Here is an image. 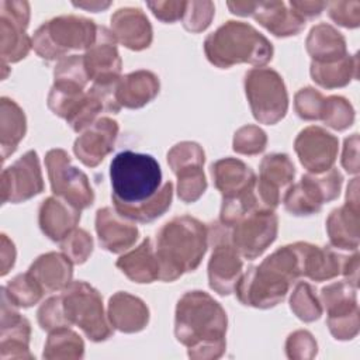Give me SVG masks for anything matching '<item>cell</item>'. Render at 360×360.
Returning a JSON list of instances; mask_svg holds the SVG:
<instances>
[{
  "instance_id": "1",
  "label": "cell",
  "mask_w": 360,
  "mask_h": 360,
  "mask_svg": "<svg viewBox=\"0 0 360 360\" xmlns=\"http://www.w3.org/2000/svg\"><path fill=\"white\" fill-rule=\"evenodd\" d=\"M114 208L131 221L150 222L163 215L173 197V184L162 187V170L158 160L146 153L122 150L110 165Z\"/></svg>"
},
{
  "instance_id": "2",
  "label": "cell",
  "mask_w": 360,
  "mask_h": 360,
  "mask_svg": "<svg viewBox=\"0 0 360 360\" xmlns=\"http://www.w3.org/2000/svg\"><path fill=\"white\" fill-rule=\"evenodd\" d=\"M226 314L204 291H188L177 302L174 333L190 357H219L225 349Z\"/></svg>"
},
{
  "instance_id": "3",
  "label": "cell",
  "mask_w": 360,
  "mask_h": 360,
  "mask_svg": "<svg viewBox=\"0 0 360 360\" xmlns=\"http://www.w3.org/2000/svg\"><path fill=\"white\" fill-rule=\"evenodd\" d=\"M302 276L300 242L277 249L239 277L235 292L245 305L270 308L281 302L291 283Z\"/></svg>"
},
{
  "instance_id": "4",
  "label": "cell",
  "mask_w": 360,
  "mask_h": 360,
  "mask_svg": "<svg viewBox=\"0 0 360 360\" xmlns=\"http://www.w3.org/2000/svg\"><path fill=\"white\" fill-rule=\"evenodd\" d=\"M208 245V229L198 219L181 215L166 222L156 235L159 280L173 281L200 264Z\"/></svg>"
},
{
  "instance_id": "5",
  "label": "cell",
  "mask_w": 360,
  "mask_h": 360,
  "mask_svg": "<svg viewBox=\"0 0 360 360\" xmlns=\"http://www.w3.org/2000/svg\"><path fill=\"white\" fill-rule=\"evenodd\" d=\"M208 60L222 69L236 63L266 65L273 56L271 42L256 28L240 21H226L204 41Z\"/></svg>"
},
{
  "instance_id": "6",
  "label": "cell",
  "mask_w": 360,
  "mask_h": 360,
  "mask_svg": "<svg viewBox=\"0 0 360 360\" xmlns=\"http://www.w3.org/2000/svg\"><path fill=\"white\" fill-rule=\"evenodd\" d=\"M97 28L93 20L84 17H55L35 31L32 48L44 59H62L69 51H87L96 41Z\"/></svg>"
},
{
  "instance_id": "7",
  "label": "cell",
  "mask_w": 360,
  "mask_h": 360,
  "mask_svg": "<svg viewBox=\"0 0 360 360\" xmlns=\"http://www.w3.org/2000/svg\"><path fill=\"white\" fill-rule=\"evenodd\" d=\"M60 300L69 326L77 325L94 342H101L111 336L112 330L104 316L101 295L90 284L70 281L62 290Z\"/></svg>"
},
{
  "instance_id": "8",
  "label": "cell",
  "mask_w": 360,
  "mask_h": 360,
  "mask_svg": "<svg viewBox=\"0 0 360 360\" xmlns=\"http://www.w3.org/2000/svg\"><path fill=\"white\" fill-rule=\"evenodd\" d=\"M245 91L253 117L263 124H276L287 112L288 96L281 76L269 68H256L245 76Z\"/></svg>"
},
{
  "instance_id": "9",
  "label": "cell",
  "mask_w": 360,
  "mask_h": 360,
  "mask_svg": "<svg viewBox=\"0 0 360 360\" xmlns=\"http://www.w3.org/2000/svg\"><path fill=\"white\" fill-rule=\"evenodd\" d=\"M45 166L52 191L77 210L87 208L94 201V193L87 176L72 165L63 149H51L45 156Z\"/></svg>"
},
{
  "instance_id": "10",
  "label": "cell",
  "mask_w": 360,
  "mask_h": 360,
  "mask_svg": "<svg viewBox=\"0 0 360 360\" xmlns=\"http://www.w3.org/2000/svg\"><path fill=\"white\" fill-rule=\"evenodd\" d=\"M342 174L330 169L319 174H305L284 194V207L292 215H311L321 210L323 202L339 195Z\"/></svg>"
},
{
  "instance_id": "11",
  "label": "cell",
  "mask_w": 360,
  "mask_h": 360,
  "mask_svg": "<svg viewBox=\"0 0 360 360\" xmlns=\"http://www.w3.org/2000/svg\"><path fill=\"white\" fill-rule=\"evenodd\" d=\"M277 222L271 210H252L229 226L231 242L240 256L249 260L256 259L274 242Z\"/></svg>"
},
{
  "instance_id": "12",
  "label": "cell",
  "mask_w": 360,
  "mask_h": 360,
  "mask_svg": "<svg viewBox=\"0 0 360 360\" xmlns=\"http://www.w3.org/2000/svg\"><path fill=\"white\" fill-rule=\"evenodd\" d=\"M208 238H211L214 245L208 263L210 287L221 295H228L235 290V285L242 276L240 255L231 242L228 226H211Z\"/></svg>"
},
{
  "instance_id": "13",
  "label": "cell",
  "mask_w": 360,
  "mask_h": 360,
  "mask_svg": "<svg viewBox=\"0 0 360 360\" xmlns=\"http://www.w3.org/2000/svg\"><path fill=\"white\" fill-rule=\"evenodd\" d=\"M322 304L328 311V325L336 339H352L359 330L356 287L347 280L322 288Z\"/></svg>"
},
{
  "instance_id": "14",
  "label": "cell",
  "mask_w": 360,
  "mask_h": 360,
  "mask_svg": "<svg viewBox=\"0 0 360 360\" xmlns=\"http://www.w3.org/2000/svg\"><path fill=\"white\" fill-rule=\"evenodd\" d=\"M30 21V4L27 1H0L1 60L14 63L25 58L32 41L25 30Z\"/></svg>"
},
{
  "instance_id": "15",
  "label": "cell",
  "mask_w": 360,
  "mask_h": 360,
  "mask_svg": "<svg viewBox=\"0 0 360 360\" xmlns=\"http://www.w3.org/2000/svg\"><path fill=\"white\" fill-rule=\"evenodd\" d=\"M44 190L39 159L35 150H28L1 173L3 202H21Z\"/></svg>"
},
{
  "instance_id": "16",
  "label": "cell",
  "mask_w": 360,
  "mask_h": 360,
  "mask_svg": "<svg viewBox=\"0 0 360 360\" xmlns=\"http://www.w3.org/2000/svg\"><path fill=\"white\" fill-rule=\"evenodd\" d=\"M211 174L224 201H245L259 205L255 191L256 176L242 160L233 158L217 160L211 166Z\"/></svg>"
},
{
  "instance_id": "17",
  "label": "cell",
  "mask_w": 360,
  "mask_h": 360,
  "mask_svg": "<svg viewBox=\"0 0 360 360\" xmlns=\"http://www.w3.org/2000/svg\"><path fill=\"white\" fill-rule=\"evenodd\" d=\"M83 58L89 79L94 84H115L121 79V59L117 51V39L105 27L98 25L96 41Z\"/></svg>"
},
{
  "instance_id": "18",
  "label": "cell",
  "mask_w": 360,
  "mask_h": 360,
  "mask_svg": "<svg viewBox=\"0 0 360 360\" xmlns=\"http://www.w3.org/2000/svg\"><path fill=\"white\" fill-rule=\"evenodd\" d=\"M294 146L301 165L315 174L330 170L338 155V138L321 127L302 129Z\"/></svg>"
},
{
  "instance_id": "19",
  "label": "cell",
  "mask_w": 360,
  "mask_h": 360,
  "mask_svg": "<svg viewBox=\"0 0 360 360\" xmlns=\"http://www.w3.org/2000/svg\"><path fill=\"white\" fill-rule=\"evenodd\" d=\"M294 174V165L287 155L271 153L264 156L255 187L260 208L273 211L280 202V191L292 181Z\"/></svg>"
},
{
  "instance_id": "20",
  "label": "cell",
  "mask_w": 360,
  "mask_h": 360,
  "mask_svg": "<svg viewBox=\"0 0 360 360\" xmlns=\"http://www.w3.org/2000/svg\"><path fill=\"white\" fill-rule=\"evenodd\" d=\"M359 179L347 187L346 204L333 210L326 221V229L333 246L356 250L359 245Z\"/></svg>"
},
{
  "instance_id": "21",
  "label": "cell",
  "mask_w": 360,
  "mask_h": 360,
  "mask_svg": "<svg viewBox=\"0 0 360 360\" xmlns=\"http://www.w3.org/2000/svg\"><path fill=\"white\" fill-rule=\"evenodd\" d=\"M118 135V124L108 118H97L75 142L76 156L90 167L97 166L112 149Z\"/></svg>"
},
{
  "instance_id": "22",
  "label": "cell",
  "mask_w": 360,
  "mask_h": 360,
  "mask_svg": "<svg viewBox=\"0 0 360 360\" xmlns=\"http://www.w3.org/2000/svg\"><path fill=\"white\" fill-rule=\"evenodd\" d=\"M96 231L101 248L112 253L129 249L138 239V228L129 218L121 215L115 208L104 207L97 211Z\"/></svg>"
},
{
  "instance_id": "23",
  "label": "cell",
  "mask_w": 360,
  "mask_h": 360,
  "mask_svg": "<svg viewBox=\"0 0 360 360\" xmlns=\"http://www.w3.org/2000/svg\"><path fill=\"white\" fill-rule=\"evenodd\" d=\"M111 32L117 42L132 51H142L152 42V25L141 8L124 7L111 15Z\"/></svg>"
},
{
  "instance_id": "24",
  "label": "cell",
  "mask_w": 360,
  "mask_h": 360,
  "mask_svg": "<svg viewBox=\"0 0 360 360\" xmlns=\"http://www.w3.org/2000/svg\"><path fill=\"white\" fill-rule=\"evenodd\" d=\"M1 302V359L31 357L28 353L30 322L15 311V305L4 292Z\"/></svg>"
},
{
  "instance_id": "25",
  "label": "cell",
  "mask_w": 360,
  "mask_h": 360,
  "mask_svg": "<svg viewBox=\"0 0 360 360\" xmlns=\"http://www.w3.org/2000/svg\"><path fill=\"white\" fill-rule=\"evenodd\" d=\"M80 221V210L59 197H48L39 207V226L52 240H63Z\"/></svg>"
},
{
  "instance_id": "26",
  "label": "cell",
  "mask_w": 360,
  "mask_h": 360,
  "mask_svg": "<svg viewBox=\"0 0 360 360\" xmlns=\"http://www.w3.org/2000/svg\"><path fill=\"white\" fill-rule=\"evenodd\" d=\"M108 318L111 328L132 333L142 330L149 321L148 307L142 300L128 292H115L108 302Z\"/></svg>"
},
{
  "instance_id": "27",
  "label": "cell",
  "mask_w": 360,
  "mask_h": 360,
  "mask_svg": "<svg viewBox=\"0 0 360 360\" xmlns=\"http://www.w3.org/2000/svg\"><path fill=\"white\" fill-rule=\"evenodd\" d=\"M250 15L276 37L297 35L305 27V20L288 10L283 1L255 3Z\"/></svg>"
},
{
  "instance_id": "28",
  "label": "cell",
  "mask_w": 360,
  "mask_h": 360,
  "mask_svg": "<svg viewBox=\"0 0 360 360\" xmlns=\"http://www.w3.org/2000/svg\"><path fill=\"white\" fill-rule=\"evenodd\" d=\"M28 273L44 292L59 291L72 280V260L66 255L51 252L39 256L30 266Z\"/></svg>"
},
{
  "instance_id": "29",
  "label": "cell",
  "mask_w": 360,
  "mask_h": 360,
  "mask_svg": "<svg viewBox=\"0 0 360 360\" xmlns=\"http://www.w3.org/2000/svg\"><path fill=\"white\" fill-rule=\"evenodd\" d=\"M158 93L159 79L149 70H138L121 77L115 89L118 104L127 108L143 107Z\"/></svg>"
},
{
  "instance_id": "30",
  "label": "cell",
  "mask_w": 360,
  "mask_h": 360,
  "mask_svg": "<svg viewBox=\"0 0 360 360\" xmlns=\"http://www.w3.org/2000/svg\"><path fill=\"white\" fill-rule=\"evenodd\" d=\"M307 51L314 63H332L347 56L345 37L325 22L315 25L309 31Z\"/></svg>"
},
{
  "instance_id": "31",
  "label": "cell",
  "mask_w": 360,
  "mask_h": 360,
  "mask_svg": "<svg viewBox=\"0 0 360 360\" xmlns=\"http://www.w3.org/2000/svg\"><path fill=\"white\" fill-rule=\"evenodd\" d=\"M117 267L135 283H152L159 278V262L152 240L146 238L136 249L121 256Z\"/></svg>"
},
{
  "instance_id": "32",
  "label": "cell",
  "mask_w": 360,
  "mask_h": 360,
  "mask_svg": "<svg viewBox=\"0 0 360 360\" xmlns=\"http://www.w3.org/2000/svg\"><path fill=\"white\" fill-rule=\"evenodd\" d=\"M0 131H1V159L3 162L8 155L14 153L20 141L25 135V115L20 105L7 97L1 98Z\"/></svg>"
},
{
  "instance_id": "33",
  "label": "cell",
  "mask_w": 360,
  "mask_h": 360,
  "mask_svg": "<svg viewBox=\"0 0 360 360\" xmlns=\"http://www.w3.org/2000/svg\"><path fill=\"white\" fill-rule=\"evenodd\" d=\"M357 55H347L332 63H311L312 79L325 89L346 86L357 77Z\"/></svg>"
},
{
  "instance_id": "34",
  "label": "cell",
  "mask_w": 360,
  "mask_h": 360,
  "mask_svg": "<svg viewBox=\"0 0 360 360\" xmlns=\"http://www.w3.org/2000/svg\"><path fill=\"white\" fill-rule=\"evenodd\" d=\"M83 349V340L75 332L69 330L68 326H65L51 332L45 345L44 357H82Z\"/></svg>"
},
{
  "instance_id": "35",
  "label": "cell",
  "mask_w": 360,
  "mask_h": 360,
  "mask_svg": "<svg viewBox=\"0 0 360 360\" xmlns=\"http://www.w3.org/2000/svg\"><path fill=\"white\" fill-rule=\"evenodd\" d=\"M1 291L8 297V300L15 307H22V308L32 307L44 295L42 288L38 285V283L31 277L28 271L14 277L7 284V287L1 288Z\"/></svg>"
},
{
  "instance_id": "36",
  "label": "cell",
  "mask_w": 360,
  "mask_h": 360,
  "mask_svg": "<svg viewBox=\"0 0 360 360\" xmlns=\"http://www.w3.org/2000/svg\"><path fill=\"white\" fill-rule=\"evenodd\" d=\"M202 166L204 165H190L173 172L179 179V198L184 202H194L204 194L207 188V180L202 172Z\"/></svg>"
},
{
  "instance_id": "37",
  "label": "cell",
  "mask_w": 360,
  "mask_h": 360,
  "mask_svg": "<svg viewBox=\"0 0 360 360\" xmlns=\"http://www.w3.org/2000/svg\"><path fill=\"white\" fill-rule=\"evenodd\" d=\"M319 120H322L328 127L342 131L353 124L354 111L352 104L346 98L339 96H330L328 98H323Z\"/></svg>"
},
{
  "instance_id": "38",
  "label": "cell",
  "mask_w": 360,
  "mask_h": 360,
  "mask_svg": "<svg viewBox=\"0 0 360 360\" xmlns=\"http://www.w3.org/2000/svg\"><path fill=\"white\" fill-rule=\"evenodd\" d=\"M291 311L305 322L318 319L322 314L321 304L314 292V288L308 283H298L290 300Z\"/></svg>"
},
{
  "instance_id": "39",
  "label": "cell",
  "mask_w": 360,
  "mask_h": 360,
  "mask_svg": "<svg viewBox=\"0 0 360 360\" xmlns=\"http://www.w3.org/2000/svg\"><path fill=\"white\" fill-rule=\"evenodd\" d=\"M60 249L72 263L82 264L93 252V239L84 229H73L60 240Z\"/></svg>"
},
{
  "instance_id": "40",
  "label": "cell",
  "mask_w": 360,
  "mask_h": 360,
  "mask_svg": "<svg viewBox=\"0 0 360 360\" xmlns=\"http://www.w3.org/2000/svg\"><path fill=\"white\" fill-rule=\"evenodd\" d=\"M267 136L263 129L256 125L242 127L235 132L233 150L243 155H256L264 150Z\"/></svg>"
},
{
  "instance_id": "41",
  "label": "cell",
  "mask_w": 360,
  "mask_h": 360,
  "mask_svg": "<svg viewBox=\"0 0 360 360\" xmlns=\"http://www.w3.org/2000/svg\"><path fill=\"white\" fill-rule=\"evenodd\" d=\"M215 14L212 1H187L183 15V25L191 32L204 31Z\"/></svg>"
},
{
  "instance_id": "42",
  "label": "cell",
  "mask_w": 360,
  "mask_h": 360,
  "mask_svg": "<svg viewBox=\"0 0 360 360\" xmlns=\"http://www.w3.org/2000/svg\"><path fill=\"white\" fill-rule=\"evenodd\" d=\"M37 315H38V322L44 330L52 332L59 328H65V326L69 328L65 319L60 295L51 297L49 300H46L38 309Z\"/></svg>"
},
{
  "instance_id": "43",
  "label": "cell",
  "mask_w": 360,
  "mask_h": 360,
  "mask_svg": "<svg viewBox=\"0 0 360 360\" xmlns=\"http://www.w3.org/2000/svg\"><path fill=\"white\" fill-rule=\"evenodd\" d=\"M323 97L312 87L301 89L295 94V111L302 120H319Z\"/></svg>"
},
{
  "instance_id": "44",
  "label": "cell",
  "mask_w": 360,
  "mask_h": 360,
  "mask_svg": "<svg viewBox=\"0 0 360 360\" xmlns=\"http://www.w3.org/2000/svg\"><path fill=\"white\" fill-rule=\"evenodd\" d=\"M329 17L346 28H356L360 24V1H332L328 3Z\"/></svg>"
},
{
  "instance_id": "45",
  "label": "cell",
  "mask_w": 360,
  "mask_h": 360,
  "mask_svg": "<svg viewBox=\"0 0 360 360\" xmlns=\"http://www.w3.org/2000/svg\"><path fill=\"white\" fill-rule=\"evenodd\" d=\"M146 6L152 10L156 18L165 22H174L183 18L187 1H148Z\"/></svg>"
},
{
  "instance_id": "46",
  "label": "cell",
  "mask_w": 360,
  "mask_h": 360,
  "mask_svg": "<svg viewBox=\"0 0 360 360\" xmlns=\"http://www.w3.org/2000/svg\"><path fill=\"white\" fill-rule=\"evenodd\" d=\"M357 145H359V136L357 134H353L350 138L345 141V149L342 156V165L349 173H357L359 172V153H357Z\"/></svg>"
},
{
  "instance_id": "47",
  "label": "cell",
  "mask_w": 360,
  "mask_h": 360,
  "mask_svg": "<svg viewBox=\"0 0 360 360\" xmlns=\"http://www.w3.org/2000/svg\"><path fill=\"white\" fill-rule=\"evenodd\" d=\"M328 6L326 1H295L291 0L290 1V7L294 13H297L301 18H304L305 21L314 17H318L323 8Z\"/></svg>"
},
{
  "instance_id": "48",
  "label": "cell",
  "mask_w": 360,
  "mask_h": 360,
  "mask_svg": "<svg viewBox=\"0 0 360 360\" xmlns=\"http://www.w3.org/2000/svg\"><path fill=\"white\" fill-rule=\"evenodd\" d=\"M14 243L6 235H1V276H6L8 273V269L14 266Z\"/></svg>"
},
{
  "instance_id": "49",
  "label": "cell",
  "mask_w": 360,
  "mask_h": 360,
  "mask_svg": "<svg viewBox=\"0 0 360 360\" xmlns=\"http://www.w3.org/2000/svg\"><path fill=\"white\" fill-rule=\"evenodd\" d=\"M110 1H82V3H73L75 7H80V8H84V10H90V11H101V10H105L107 7H110Z\"/></svg>"
}]
</instances>
